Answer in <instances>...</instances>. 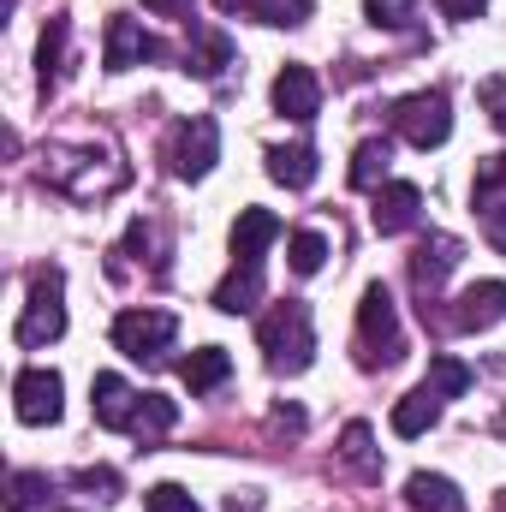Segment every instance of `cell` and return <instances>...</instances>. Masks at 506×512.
<instances>
[{
    "mask_svg": "<svg viewBox=\"0 0 506 512\" xmlns=\"http://www.w3.org/2000/svg\"><path fill=\"white\" fill-rule=\"evenodd\" d=\"M256 346L268 358L274 376H304L316 364V322H310V304L304 298H286L274 304L262 322H256Z\"/></svg>",
    "mask_w": 506,
    "mask_h": 512,
    "instance_id": "obj_1",
    "label": "cell"
},
{
    "mask_svg": "<svg viewBox=\"0 0 506 512\" xmlns=\"http://www.w3.org/2000/svg\"><path fill=\"white\" fill-rule=\"evenodd\" d=\"M60 298H66V274L60 268H42L30 280V298H24V316H18L12 340L18 346H54L66 334V304Z\"/></svg>",
    "mask_w": 506,
    "mask_h": 512,
    "instance_id": "obj_2",
    "label": "cell"
},
{
    "mask_svg": "<svg viewBox=\"0 0 506 512\" xmlns=\"http://www.w3.org/2000/svg\"><path fill=\"white\" fill-rule=\"evenodd\" d=\"M358 346H364V364H399L405 358L399 310H393V292L381 280L364 286V298H358Z\"/></svg>",
    "mask_w": 506,
    "mask_h": 512,
    "instance_id": "obj_3",
    "label": "cell"
},
{
    "mask_svg": "<svg viewBox=\"0 0 506 512\" xmlns=\"http://www.w3.org/2000/svg\"><path fill=\"white\" fill-rule=\"evenodd\" d=\"M387 120L411 149H441L453 137V102H447V90H417V96H399Z\"/></svg>",
    "mask_w": 506,
    "mask_h": 512,
    "instance_id": "obj_4",
    "label": "cell"
},
{
    "mask_svg": "<svg viewBox=\"0 0 506 512\" xmlns=\"http://www.w3.org/2000/svg\"><path fill=\"white\" fill-rule=\"evenodd\" d=\"M173 340H179V322H173V310H120L114 316V346L137 358V364H161L167 352H173Z\"/></svg>",
    "mask_w": 506,
    "mask_h": 512,
    "instance_id": "obj_5",
    "label": "cell"
},
{
    "mask_svg": "<svg viewBox=\"0 0 506 512\" xmlns=\"http://www.w3.org/2000/svg\"><path fill=\"white\" fill-rule=\"evenodd\" d=\"M12 411H18V423H30V429L60 423V411H66V382H60V370H18V382H12Z\"/></svg>",
    "mask_w": 506,
    "mask_h": 512,
    "instance_id": "obj_6",
    "label": "cell"
},
{
    "mask_svg": "<svg viewBox=\"0 0 506 512\" xmlns=\"http://www.w3.org/2000/svg\"><path fill=\"white\" fill-rule=\"evenodd\" d=\"M167 161H173V173H179V179H203V173L221 161V126H215L209 114L185 120V126L173 131V149H167Z\"/></svg>",
    "mask_w": 506,
    "mask_h": 512,
    "instance_id": "obj_7",
    "label": "cell"
},
{
    "mask_svg": "<svg viewBox=\"0 0 506 512\" xmlns=\"http://www.w3.org/2000/svg\"><path fill=\"white\" fill-rule=\"evenodd\" d=\"M274 114L280 120H298V126H310L322 114V84H316V72L304 60H286L274 72Z\"/></svg>",
    "mask_w": 506,
    "mask_h": 512,
    "instance_id": "obj_8",
    "label": "cell"
},
{
    "mask_svg": "<svg viewBox=\"0 0 506 512\" xmlns=\"http://www.w3.org/2000/svg\"><path fill=\"white\" fill-rule=\"evenodd\" d=\"M143 60H167V48L137 24V18H108V42H102V66L108 72H131Z\"/></svg>",
    "mask_w": 506,
    "mask_h": 512,
    "instance_id": "obj_9",
    "label": "cell"
},
{
    "mask_svg": "<svg viewBox=\"0 0 506 512\" xmlns=\"http://www.w3.org/2000/svg\"><path fill=\"white\" fill-rule=\"evenodd\" d=\"M137 405H143V393H137L126 376H114V370H102V376L90 382V411H96V423L114 429V435H131Z\"/></svg>",
    "mask_w": 506,
    "mask_h": 512,
    "instance_id": "obj_10",
    "label": "cell"
},
{
    "mask_svg": "<svg viewBox=\"0 0 506 512\" xmlns=\"http://www.w3.org/2000/svg\"><path fill=\"white\" fill-rule=\"evenodd\" d=\"M471 203L489 227V239L506 251V155H483L477 161V185H471Z\"/></svg>",
    "mask_w": 506,
    "mask_h": 512,
    "instance_id": "obj_11",
    "label": "cell"
},
{
    "mask_svg": "<svg viewBox=\"0 0 506 512\" xmlns=\"http://www.w3.org/2000/svg\"><path fill=\"white\" fill-rule=\"evenodd\" d=\"M506 316V280H477V286H465L459 298H453V328L459 334H483V328H495Z\"/></svg>",
    "mask_w": 506,
    "mask_h": 512,
    "instance_id": "obj_12",
    "label": "cell"
},
{
    "mask_svg": "<svg viewBox=\"0 0 506 512\" xmlns=\"http://www.w3.org/2000/svg\"><path fill=\"white\" fill-rule=\"evenodd\" d=\"M417 215H423V191L411 185V179H387L376 191V209H370V221H376L381 239H393V233H411L417 227Z\"/></svg>",
    "mask_w": 506,
    "mask_h": 512,
    "instance_id": "obj_13",
    "label": "cell"
},
{
    "mask_svg": "<svg viewBox=\"0 0 506 512\" xmlns=\"http://www.w3.org/2000/svg\"><path fill=\"white\" fill-rule=\"evenodd\" d=\"M459 256H465V245L453 239V233H429L417 251H411V280H417V292H441V280L459 268Z\"/></svg>",
    "mask_w": 506,
    "mask_h": 512,
    "instance_id": "obj_14",
    "label": "cell"
},
{
    "mask_svg": "<svg viewBox=\"0 0 506 512\" xmlns=\"http://www.w3.org/2000/svg\"><path fill=\"white\" fill-rule=\"evenodd\" d=\"M227 66H233V36L227 30H203V24H191V48H185V72H197V78H227Z\"/></svg>",
    "mask_w": 506,
    "mask_h": 512,
    "instance_id": "obj_15",
    "label": "cell"
},
{
    "mask_svg": "<svg viewBox=\"0 0 506 512\" xmlns=\"http://www.w3.org/2000/svg\"><path fill=\"white\" fill-rule=\"evenodd\" d=\"M280 239V215L274 209H239L233 221V262H262V251Z\"/></svg>",
    "mask_w": 506,
    "mask_h": 512,
    "instance_id": "obj_16",
    "label": "cell"
},
{
    "mask_svg": "<svg viewBox=\"0 0 506 512\" xmlns=\"http://www.w3.org/2000/svg\"><path fill=\"white\" fill-rule=\"evenodd\" d=\"M405 501H411V512H465L459 483L441 477V471H411L405 477Z\"/></svg>",
    "mask_w": 506,
    "mask_h": 512,
    "instance_id": "obj_17",
    "label": "cell"
},
{
    "mask_svg": "<svg viewBox=\"0 0 506 512\" xmlns=\"http://www.w3.org/2000/svg\"><path fill=\"white\" fill-rule=\"evenodd\" d=\"M227 18H256V24H274V30H292L316 12V0H215Z\"/></svg>",
    "mask_w": 506,
    "mask_h": 512,
    "instance_id": "obj_18",
    "label": "cell"
},
{
    "mask_svg": "<svg viewBox=\"0 0 506 512\" xmlns=\"http://www.w3.org/2000/svg\"><path fill=\"white\" fill-rule=\"evenodd\" d=\"M256 298H262V262H233V274L215 286V310L245 316V310H256Z\"/></svg>",
    "mask_w": 506,
    "mask_h": 512,
    "instance_id": "obj_19",
    "label": "cell"
},
{
    "mask_svg": "<svg viewBox=\"0 0 506 512\" xmlns=\"http://www.w3.org/2000/svg\"><path fill=\"white\" fill-rule=\"evenodd\" d=\"M441 423V399L429 393V387H411L399 405H393V435H405V441H417V435H429Z\"/></svg>",
    "mask_w": 506,
    "mask_h": 512,
    "instance_id": "obj_20",
    "label": "cell"
},
{
    "mask_svg": "<svg viewBox=\"0 0 506 512\" xmlns=\"http://www.w3.org/2000/svg\"><path fill=\"white\" fill-rule=\"evenodd\" d=\"M268 179L286 185V191H304L316 179V149L310 143H286V149H268Z\"/></svg>",
    "mask_w": 506,
    "mask_h": 512,
    "instance_id": "obj_21",
    "label": "cell"
},
{
    "mask_svg": "<svg viewBox=\"0 0 506 512\" xmlns=\"http://www.w3.org/2000/svg\"><path fill=\"white\" fill-rule=\"evenodd\" d=\"M179 376H185L191 393H209V387H221L233 376V358H227V346H197V352L179 364Z\"/></svg>",
    "mask_w": 506,
    "mask_h": 512,
    "instance_id": "obj_22",
    "label": "cell"
},
{
    "mask_svg": "<svg viewBox=\"0 0 506 512\" xmlns=\"http://www.w3.org/2000/svg\"><path fill=\"white\" fill-rule=\"evenodd\" d=\"M179 423V405L167 399V393H143V405H137V423H131V435H137V447H155L167 429Z\"/></svg>",
    "mask_w": 506,
    "mask_h": 512,
    "instance_id": "obj_23",
    "label": "cell"
},
{
    "mask_svg": "<svg viewBox=\"0 0 506 512\" xmlns=\"http://www.w3.org/2000/svg\"><path fill=\"white\" fill-rule=\"evenodd\" d=\"M387 161H393L387 137L358 143V149H352V185H358V191H381V185H387Z\"/></svg>",
    "mask_w": 506,
    "mask_h": 512,
    "instance_id": "obj_24",
    "label": "cell"
},
{
    "mask_svg": "<svg viewBox=\"0 0 506 512\" xmlns=\"http://www.w3.org/2000/svg\"><path fill=\"white\" fill-rule=\"evenodd\" d=\"M423 387L447 405V399L471 393V364H459V358H429V376H423Z\"/></svg>",
    "mask_w": 506,
    "mask_h": 512,
    "instance_id": "obj_25",
    "label": "cell"
},
{
    "mask_svg": "<svg viewBox=\"0 0 506 512\" xmlns=\"http://www.w3.org/2000/svg\"><path fill=\"white\" fill-rule=\"evenodd\" d=\"M60 60H66V18H48V30H42V42H36V78H42V90H54Z\"/></svg>",
    "mask_w": 506,
    "mask_h": 512,
    "instance_id": "obj_26",
    "label": "cell"
},
{
    "mask_svg": "<svg viewBox=\"0 0 506 512\" xmlns=\"http://www.w3.org/2000/svg\"><path fill=\"white\" fill-rule=\"evenodd\" d=\"M286 262H292V274H322V262H328V239L322 233H292L286 239Z\"/></svg>",
    "mask_w": 506,
    "mask_h": 512,
    "instance_id": "obj_27",
    "label": "cell"
},
{
    "mask_svg": "<svg viewBox=\"0 0 506 512\" xmlns=\"http://www.w3.org/2000/svg\"><path fill=\"white\" fill-rule=\"evenodd\" d=\"M340 459H346L352 471L376 477V471H381V459H376V447H370V423H346V435H340Z\"/></svg>",
    "mask_w": 506,
    "mask_h": 512,
    "instance_id": "obj_28",
    "label": "cell"
},
{
    "mask_svg": "<svg viewBox=\"0 0 506 512\" xmlns=\"http://www.w3.org/2000/svg\"><path fill=\"white\" fill-rule=\"evenodd\" d=\"M36 501H48V477L42 471H18L12 477V495H6V512H30Z\"/></svg>",
    "mask_w": 506,
    "mask_h": 512,
    "instance_id": "obj_29",
    "label": "cell"
},
{
    "mask_svg": "<svg viewBox=\"0 0 506 512\" xmlns=\"http://www.w3.org/2000/svg\"><path fill=\"white\" fill-rule=\"evenodd\" d=\"M364 12H370L376 30H405L417 18V0H364Z\"/></svg>",
    "mask_w": 506,
    "mask_h": 512,
    "instance_id": "obj_30",
    "label": "cell"
},
{
    "mask_svg": "<svg viewBox=\"0 0 506 512\" xmlns=\"http://www.w3.org/2000/svg\"><path fill=\"white\" fill-rule=\"evenodd\" d=\"M143 507H149V512H203L185 489H179V483H155V489L143 495Z\"/></svg>",
    "mask_w": 506,
    "mask_h": 512,
    "instance_id": "obj_31",
    "label": "cell"
},
{
    "mask_svg": "<svg viewBox=\"0 0 506 512\" xmlns=\"http://www.w3.org/2000/svg\"><path fill=\"white\" fill-rule=\"evenodd\" d=\"M483 108H489V120H495V131H506V78H483Z\"/></svg>",
    "mask_w": 506,
    "mask_h": 512,
    "instance_id": "obj_32",
    "label": "cell"
},
{
    "mask_svg": "<svg viewBox=\"0 0 506 512\" xmlns=\"http://www.w3.org/2000/svg\"><path fill=\"white\" fill-rule=\"evenodd\" d=\"M191 6L197 0H143V12H155V18H191Z\"/></svg>",
    "mask_w": 506,
    "mask_h": 512,
    "instance_id": "obj_33",
    "label": "cell"
},
{
    "mask_svg": "<svg viewBox=\"0 0 506 512\" xmlns=\"http://www.w3.org/2000/svg\"><path fill=\"white\" fill-rule=\"evenodd\" d=\"M483 6H489V0H441V12H447L453 24H471V18H477Z\"/></svg>",
    "mask_w": 506,
    "mask_h": 512,
    "instance_id": "obj_34",
    "label": "cell"
},
{
    "mask_svg": "<svg viewBox=\"0 0 506 512\" xmlns=\"http://www.w3.org/2000/svg\"><path fill=\"white\" fill-rule=\"evenodd\" d=\"M78 483H84V489H102V495H114V489H120V477H114V471H78Z\"/></svg>",
    "mask_w": 506,
    "mask_h": 512,
    "instance_id": "obj_35",
    "label": "cell"
},
{
    "mask_svg": "<svg viewBox=\"0 0 506 512\" xmlns=\"http://www.w3.org/2000/svg\"><path fill=\"white\" fill-rule=\"evenodd\" d=\"M274 429H292V435H298V429H304V411H298V405H280V411H274Z\"/></svg>",
    "mask_w": 506,
    "mask_h": 512,
    "instance_id": "obj_36",
    "label": "cell"
}]
</instances>
